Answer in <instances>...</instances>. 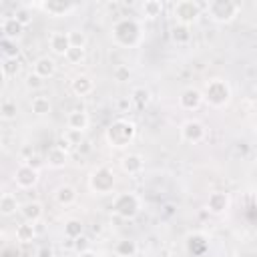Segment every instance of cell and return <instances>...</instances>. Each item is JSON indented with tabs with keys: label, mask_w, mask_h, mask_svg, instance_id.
<instances>
[{
	"label": "cell",
	"mask_w": 257,
	"mask_h": 257,
	"mask_svg": "<svg viewBox=\"0 0 257 257\" xmlns=\"http://www.w3.org/2000/svg\"><path fill=\"white\" fill-rule=\"evenodd\" d=\"M66 122H68V128H74V131H82L84 133L88 128V124H90V118H88V114L84 110H72L68 114Z\"/></svg>",
	"instance_id": "obj_22"
},
{
	"label": "cell",
	"mask_w": 257,
	"mask_h": 257,
	"mask_svg": "<svg viewBox=\"0 0 257 257\" xmlns=\"http://www.w3.org/2000/svg\"><path fill=\"white\" fill-rule=\"evenodd\" d=\"M72 147H78L80 143H82V131H74V128H68L64 135H62Z\"/></svg>",
	"instance_id": "obj_37"
},
{
	"label": "cell",
	"mask_w": 257,
	"mask_h": 257,
	"mask_svg": "<svg viewBox=\"0 0 257 257\" xmlns=\"http://www.w3.org/2000/svg\"><path fill=\"white\" fill-rule=\"evenodd\" d=\"M78 257H98V253H96V251H92V249H86V251L78 253Z\"/></svg>",
	"instance_id": "obj_45"
},
{
	"label": "cell",
	"mask_w": 257,
	"mask_h": 257,
	"mask_svg": "<svg viewBox=\"0 0 257 257\" xmlns=\"http://www.w3.org/2000/svg\"><path fill=\"white\" fill-rule=\"evenodd\" d=\"M56 147H60V149H64V151H68L72 145H70V143H68L64 137H60V139H58V143H56Z\"/></svg>",
	"instance_id": "obj_42"
},
{
	"label": "cell",
	"mask_w": 257,
	"mask_h": 257,
	"mask_svg": "<svg viewBox=\"0 0 257 257\" xmlns=\"http://www.w3.org/2000/svg\"><path fill=\"white\" fill-rule=\"evenodd\" d=\"M231 205V199H229V193L225 191H213L209 193V199H207V211L213 213V215H223Z\"/></svg>",
	"instance_id": "obj_12"
},
{
	"label": "cell",
	"mask_w": 257,
	"mask_h": 257,
	"mask_svg": "<svg viewBox=\"0 0 257 257\" xmlns=\"http://www.w3.org/2000/svg\"><path fill=\"white\" fill-rule=\"evenodd\" d=\"M68 38H70V46H74V48H84L86 46V34L80 28H72L68 32Z\"/></svg>",
	"instance_id": "obj_31"
},
{
	"label": "cell",
	"mask_w": 257,
	"mask_h": 257,
	"mask_svg": "<svg viewBox=\"0 0 257 257\" xmlns=\"http://www.w3.org/2000/svg\"><path fill=\"white\" fill-rule=\"evenodd\" d=\"M44 163H46V161H42V157H38V155H32V157H28V161H26V165H30V167H34L36 171H40Z\"/></svg>",
	"instance_id": "obj_40"
},
{
	"label": "cell",
	"mask_w": 257,
	"mask_h": 257,
	"mask_svg": "<svg viewBox=\"0 0 257 257\" xmlns=\"http://www.w3.org/2000/svg\"><path fill=\"white\" fill-rule=\"evenodd\" d=\"M34 227H36V233H38V235H42V233H44V229H46L42 221H36V223H34Z\"/></svg>",
	"instance_id": "obj_46"
},
{
	"label": "cell",
	"mask_w": 257,
	"mask_h": 257,
	"mask_svg": "<svg viewBox=\"0 0 257 257\" xmlns=\"http://www.w3.org/2000/svg\"><path fill=\"white\" fill-rule=\"evenodd\" d=\"M201 4L195 0H179L173 4V16L177 18V24H193L201 16Z\"/></svg>",
	"instance_id": "obj_7"
},
{
	"label": "cell",
	"mask_w": 257,
	"mask_h": 257,
	"mask_svg": "<svg viewBox=\"0 0 257 257\" xmlns=\"http://www.w3.org/2000/svg\"><path fill=\"white\" fill-rule=\"evenodd\" d=\"M70 88H72V92H74L76 96H88V94L94 90V82H92L90 76H86V74H78V76L72 78Z\"/></svg>",
	"instance_id": "obj_16"
},
{
	"label": "cell",
	"mask_w": 257,
	"mask_h": 257,
	"mask_svg": "<svg viewBox=\"0 0 257 257\" xmlns=\"http://www.w3.org/2000/svg\"><path fill=\"white\" fill-rule=\"evenodd\" d=\"M16 112H18V108H16V102H14V100H10V98L2 100V104H0V116H2L4 120L16 118Z\"/></svg>",
	"instance_id": "obj_30"
},
{
	"label": "cell",
	"mask_w": 257,
	"mask_h": 257,
	"mask_svg": "<svg viewBox=\"0 0 257 257\" xmlns=\"http://www.w3.org/2000/svg\"><path fill=\"white\" fill-rule=\"evenodd\" d=\"M30 108L36 116H46L50 110H52V104H50V98L44 96V94H38L30 100Z\"/></svg>",
	"instance_id": "obj_24"
},
{
	"label": "cell",
	"mask_w": 257,
	"mask_h": 257,
	"mask_svg": "<svg viewBox=\"0 0 257 257\" xmlns=\"http://www.w3.org/2000/svg\"><path fill=\"white\" fill-rule=\"evenodd\" d=\"M203 96H205L207 104H211L215 108H221L231 100V86L223 78H213V80L207 82V86L203 90Z\"/></svg>",
	"instance_id": "obj_4"
},
{
	"label": "cell",
	"mask_w": 257,
	"mask_h": 257,
	"mask_svg": "<svg viewBox=\"0 0 257 257\" xmlns=\"http://www.w3.org/2000/svg\"><path fill=\"white\" fill-rule=\"evenodd\" d=\"M131 100L135 102V106L145 108V106L149 104V100H151V92H149V88H145V86H137V88H133V92H131Z\"/></svg>",
	"instance_id": "obj_27"
},
{
	"label": "cell",
	"mask_w": 257,
	"mask_h": 257,
	"mask_svg": "<svg viewBox=\"0 0 257 257\" xmlns=\"http://www.w3.org/2000/svg\"><path fill=\"white\" fill-rule=\"evenodd\" d=\"M38 175H40V171H36L34 167H30V165L24 163V165H20L14 171V183L20 189H32L38 183Z\"/></svg>",
	"instance_id": "obj_9"
},
{
	"label": "cell",
	"mask_w": 257,
	"mask_h": 257,
	"mask_svg": "<svg viewBox=\"0 0 257 257\" xmlns=\"http://www.w3.org/2000/svg\"><path fill=\"white\" fill-rule=\"evenodd\" d=\"M88 245H90V241H88V239H86L84 235H80L78 239H74V251H78V253H82V251L90 249Z\"/></svg>",
	"instance_id": "obj_39"
},
{
	"label": "cell",
	"mask_w": 257,
	"mask_h": 257,
	"mask_svg": "<svg viewBox=\"0 0 257 257\" xmlns=\"http://www.w3.org/2000/svg\"><path fill=\"white\" fill-rule=\"evenodd\" d=\"M135 135H137L135 122L126 120V118H118V120L108 124L106 133H104V139L112 149H124V147H128L133 143Z\"/></svg>",
	"instance_id": "obj_1"
},
{
	"label": "cell",
	"mask_w": 257,
	"mask_h": 257,
	"mask_svg": "<svg viewBox=\"0 0 257 257\" xmlns=\"http://www.w3.org/2000/svg\"><path fill=\"white\" fill-rule=\"evenodd\" d=\"M128 104H131V102H128V98H120V100H118V108H120V110L128 108Z\"/></svg>",
	"instance_id": "obj_47"
},
{
	"label": "cell",
	"mask_w": 257,
	"mask_h": 257,
	"mask_svg": "<svg viewBox=\"0 0 257 257\" xmlns=\"http://www.w3.org/2000/svg\"><path fill=\"white\" fill-rule=\"evenodd\" d=\"M88 151H90V143L88 141H82L78 145V153H88Z\"/></svg>",
	"instance_id": "obj_43"
},
{
	"label": "cell",
	"mask_w": 257,
	"mask_h": 257,
	"mask_svg": "<svg viewBox=\"0 0 257 257\" xmlns=\"http://www.w3.org/2000/svg\"><path fill=\"white\" fill-rule=\"evenodd\" d=\"M70 64H80L82 60H84V48H74V46H70V50L66 52V56H64Z\"/></svg>",
	"instance_id": "obj_35"
},
{
	"label": "cell",
	"mask_w": 257,
	"mask_h": 257,
	"mask_svg": "<svg viewBox=\"0 0 257 257\" xmlns=\"http://www.w3.org/2000/svg\"><path fill=\"white\" fill-rule=\"evenodd\" d=\"M112 78H114L116 82L128 80V78H131V68H128L126 64H116V66L112 68Z\"/></svg>",
	"instance_id": "obj_33"
},
{
	"label": "cell",
	"mask_w": 257,
	"mask_h": 257,
	"mask_svg": "<svg viewBox=\"0 0 257 257\" xmlns=\"http://www.w3.org/2000/svg\"><path fill=\"white\" fill-rule=\"evenodd\" d=\"M66 163H68V151H64V149H60L56 145L52 149H48V153H46V165L50 169H62V167H66Z\"/></svg>",
	"instance_id": "obj_17"
},
{
	"label": "cell",
	"mask_w": 257,
	"mask_h": 257,
	"mask_svg": "<svg viewBox=\"0 0 257 257\" xmlns=\"http://www.w3.org/2000/svg\"><path fill=\"white\" fill-rule=\"evenodd\" d=\"M62 247H64V249H74V239H68V237H64V241H62Z\"/></svg>",
	"instance_id": "obj_44"
},
{
	"label": "cell",
	"mask_w": 257,
	"mask_h": 257,
	"mask_svg": "<svg viewBox=\"0 0 257 257\" xmlns=\"http://www.w3.org/2000/svg\"><path fill=\"white\" fill-rule=\"evenodd\" d=\"M20 215L24 217V221H30V223H36V221H42V215H44V209H42V203L38 201H28L20 207Z\"/></svg>",
	"instance_id": "obj_19"
},
{
	"label": "cell",
	"mask_w": 257,
	"mask_h": 257,
	"mask_svg": "<svg viewBox=\"0 0 257 257\" xmlns=\"http://www.w3.org/2000/svg\"><path fill=\"white\" fill-rule=\"evenodd\" d=\"M120 169H122L124 173H128V175H139V173L145 169V159H143L141 155H137V153H128V155L122 157Z\"/></svg>",
	"instance_id": "obj_14"
},
{
	"label": "cell",
	"mask_w": 257,
	"mask_h": 257,
	"mask_svg": "<svg viewBox=\"0 0 257 257\" xmlns=\"http://www.w3.org/2000/svg\"><path fill=\"white\" fill-rule=\"evenodd\" d=\"M14 235H16V241H18V243H30V241H34V239L38 237L36 227H34V223H30V221L20 223V225L16 227Z\"/></svg>",
	"instance_id": "obj_21"
},
{
	"label": "cell",
	"mask_w": 257,
	"mask_h": 257,
	"mask_svg": "<svg viewBox=\"0 0 257 257\" xmlns=\"http://www.w3.org/2000/svg\"><path fill=\"white\" fill-rule=\"evenodd\" d=\"M18 68H20V64H18V58H4V62H2V74H4L6 78H10V76H16Z\"/></svg>",
	"instance_id": "obj_32"
},
{
	"label": "cell",
	"mask_w": 257,
	"mask_h": 257,
	"mask_svg": "<svg viewBox=\"0 0 257 257\" xmlns=\"http://www.w3.org/2000/svg\"><path fill=\"white\" fill-rule=\"evenodd\" d=\"M32 72L38 74L40 78H50L56 72V62L50 56H40L34 64H32Z\"/></svg>",
	"instance_id": "obj_15"
},
{
	"label": "cell",
	"mask_w": 257,
	"mask_h": 257,
	"mask_svg": "<svg viewBox=\"0 0 257 257\" xmlns=\"http://www.w3.org/2000/svg\"><path fill=\"white\" fill-rule=\"evenodd\" d=\"M34 257H38V255H34Z\"/></svg>",
	"instance_id": "obj_48"
},
{
	"label": "cell",
	"mask_w": 257,
	"mask_h": 257,
	"mask_svg": "<svg viewBox=\"0 0 257 257\" xmlns=\"http://www.w3.org/2000/svg\"><path fill=\"white\" fill-rule=\"evenodd\" d=\"M141 10H143V16L145 18H157V16H161V12H163V2H159V0H145L143 4H141Z\"/></svg>",
	"instance_id": "obj_26"
},
{
	"label": "cell",
	"mask_w": 257,
	"mask_h": 257,
	"mask_svg": "<svg viewBox=\"0 0 257 257\" xmlns=\"http://www.w3.org/2000/svg\"><path fill=\"white\" fill-rule=\"evenodd\" d=\"M22 30H24V26L14 16H6L2 20V32H4V38L6 40H16L22 34Z\"/></svg>",
	"instance_id": "obj_20"
},
{
	"label": "cell",
	"mask_w": 257,
	"mask_h": 257,
	"mask_svg": "<svg viewBox=\"0 0 257 257\" xmlns=\"http://www.w3.org/2000/svg\"><path fill=\"white\" fill-rule=\"evenodd\" d=\"M82 231H84V225L80 219H68L64 223V237H68V239H78L82 235Z\"/></svg>",
	"instance_id": "obj_28"
},
{
	"label": "cell",
	"mask_w": 257,
	"mask_h": 257,
	"mask_svg": "<svg viewBox=\"0 0 257 257\" xmlns=\"http://www.w3.org/2000/svg\"><path fill=\"white\" fill-rule=\"evenodd\" d=\"M205 135H207V128H205V124H203L201 120H197V118L185 120V122L181 124V139H183L185 143L197 145V143H201V141L205 139Z\"/></svg>",
	"instance_id": "obj_8"
},
{
	"label": "cell",
	"mask_w": 257,
	"mask_h": 257,
	"mask_svg": "<svg viewBox=\"0 0 257 257\" xmlns=\"http://www.w3.org/2000/svg\"><path fill=\"white\" fill-rule=\"evenodd\" d=\"M114 173H112V169H108V167H98V169H94L92 173H90V177H88V187H90V191L92 193H96V195H108L112 189H114Z\"/></svg>",
	"instance_id": "obj_6"
},
{
	"label": "cell",
	"mask_w": 257,
	"mask_h": 257,
	"mask_svg": "<svg viewBox=\"0 0 257 257\" xmlns=\"http://www.w3.org/2000/svg\"><path fill=\"white\" fill-rule=\"evenodd\" d=\"M112 40L118 44V46H137L139 40H141V26L137 20L133 18H122L118 22H114L112 26Z\"/></svg>",
	"instance_id": "obj_2"
},
{
	"label": "cell",
	"mask_w": 257,
	"mask_h": 257,
	"mask_svg": "<svg viewBox=\"0 0 257 257\" xmlns=\"http://www.w3.org/2000/svg\"><path fill=\"white\" fill-rule=\"evenodd\" d=\"M207 14L211 16V20L219 22V24H227L231 20H235L241 12V4L235 0H211L205 4Z\"/></svg>",
	"instance_id": "obj_3"
},
{
	"label": "cell",
	"mask_w": 257,
	"mask_h": 257,
	"mask_svg": "<svg viewBox=\"0 0 257 257\" xmlns=\"http://www.w3.org/2000/svg\"><path fill=\"white\" fill-rule=\"evenodd\" d=\"M20 203H18V199H16V195H12V193H4L2 197H0V213L4 215V217H10V215H14L16 211H20Z\"/></svg>",
	"instance_id": "obj_23"
},
{
	"label": "cell",
	"mask_w": 257,
	"mask_h": 257,
	"mask_svg": "<svg viewBox=\"0 0 257 257\" xmlns=\"http://www.w3.org/2000/svg\"><path fill=\"white\" fill-rule=\"evenodd\" d=\"M38 8H42L44 12H48L54 18H64L70 12H74L78 6L72 2H66V0H48V2H40Z\"/></svg>",
	"instance_id": "obj_10"
},
{
	"label": "cell",
	"mask_w": 257,
	"mask_h": 257,
	"mask_svg": "<svg viewBox=\"0 0 257 257\" xmlns=\"http://www.w3.org/2000/svg\"><path fill=\"white\" fill-rule=\"evenodd\" d=\"M24 84H26L28 88H32V90H36V88H40V86L44 84V78H40L38 74H34V72H30V74L26 76V80H24Z\"/></svg>",
	"instance_id": "obj_38"
},
{
	"label": "cell",
	"mask_w": 257,
	"mask_h": 257,
	"mask_svg": "<svg viewBox=\"0 0 257 257\" xmlns=\"http://www.w3.org/2000/svg\"><path fill=\"white\" fill-rule=\"evenodd\" d=\"M203 102H205V96H203V90H199V88L189 86L179 94V106L183 110H197Z\"/></svg>",
	"instance_id": "obj_11"
},
{
	"label": "cell",
	"mask_w": 257,
	"mask_h": 257,
	"mask_svg": "<svg viewBox=\"0 0 257 257\" xmlns=\"http://www.w3.org/2000/svg\"><path fill=\"white\" fill-rule=\"evenodd\" d=\"M36 255H38V257H52V249L44 245V247H40V249L36 251Z\"/></svg>",
	"instance_id": "obj_41"
},
{
	"label": "cell",
	"mask_w": 257,
	"mask_h": 257,
	"mask_svg": "<svg viewBox=\"0 0 257 257\" xmlns=\"http://www.w3.org/2000/svg\"><path fill=\"white\" fill-rule=\"evenodd\" d=\"M171 36H173V40L177 44H187L191 40V30L185 24H175L173 30H171Z\"/></svg>",
	"instance_id": "obj_29"
},
{
	"label": "cell",
	"mask_w": 257,
	"mask_h": 257,
	"mask_svg": "<svg viewBox=\"0 0 257 257\" xmlns=\"http://www.w3.org/2000/svg\"><path fill=\"white\" fill-rule=\"evenodd\" d=\"M76 197H78V193H76V189H74L72 185H60V187L54 191V199H56V203H58L60 207H70V205H74V203H76Z\"/></svg>",
	"instance_id": "obj_18"
},
{
	"label": "cell",
	"mask_w": 257,
	"mask_h": 257,
	"mask_svg": "<svg viewBox=\"0 0 257 257\" xmlns=\"http://www.w3.org/2000/svg\"><path fill=\"white\" fill-rule=\"evenodd\" d=\"M14 18H16L22 26H26V24H30V22H32V12H30L26 6H20V8H16V10H14Z\"/></svg>",
	"instance_id": "obj_34"
},
{
	"label": "cell",
	"mask_w": 257,
	"mask_h": 257,
	"mask_svg": "<svg viewBox=\"0 0 257 257\" xmlns=\"http://www.w3.org/2000/svg\"><path fill=\"white\" fill-rule=\"evenodd\" d=\"M137 251H139V247H137V241H133V239H118L114 243V253L118 257H135Z\"/></svg>",
	"instance_id": "obj_25"
},
{
	"label": "cell",
	"mask_w": 257,
	"mask_h": 257,
	"mask_svg": "<svg viewBox=\"0 0 257 257\" xmlns=\"http://www.w3.org/2000/svg\"><path fill=\"white\" fill-rule=\"evenodd\" d=\"M2 52H4V58H16L18 56V48L12 40H2Z\"/></svg>",
	"instance_id": "obj_36"
},
{
	"label": "cell",
	"mask_w": 257,
	"mask_h": 257,
	"mask_svg": "<svg viewBox=\"0 0 257 257\" xmlns=\"http://www.w3.org/2000/svg\"><path fill=\"white\" fill-rule=\"evenodd\" d=\"M50 50L58 56H66V52L70 50V38H68V32H62V30H56L50 34Z\"/></svg>",
	"instance_id": "obj_13"
},
{
	"label": "cell",
	"mask_w": 257,
	"mask_h": 257,
	"mask_svg": "<svg viewBox=\"0 0 257 257\" xmlns=\"http://www.w3.org/2000/svg\"><path fill=\"white\" fill-rule=\"evenodd\" d=\"M112 211L120 217V219H135L141 211V199L135 193H118L112 199Z\"/></svg>",
	"instance_id": "obj_5"
}]
</instances>
